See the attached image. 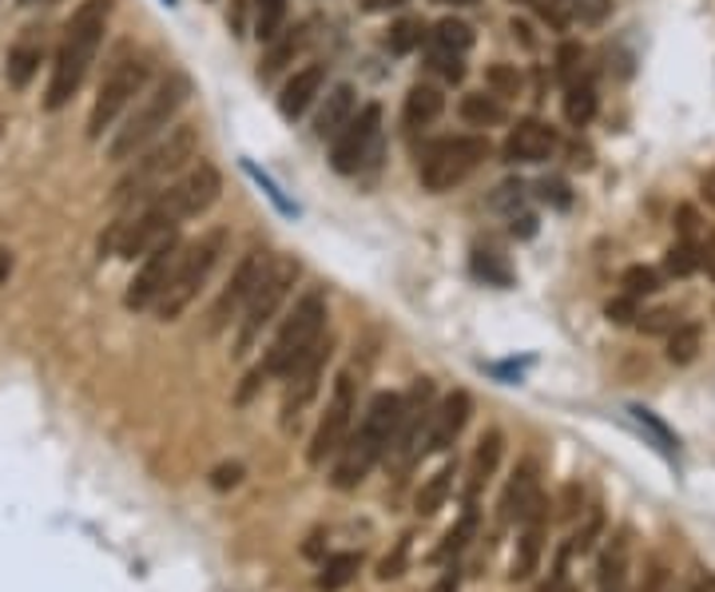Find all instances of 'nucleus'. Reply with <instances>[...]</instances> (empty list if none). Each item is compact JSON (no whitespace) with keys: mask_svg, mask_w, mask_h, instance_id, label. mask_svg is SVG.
<instances>
[{"mask_svg":"<svg viewBox=\"0 0 715 592\" xmlns=\"http://www.w3.org/2000/svg\"><path fill=\"white\" fill-rule=\"evenodd\" d=\"M108 16H112V0H83L72 12V21L64 24L60 48H56L53 76H48V92H44V108L60 112L76 92H80L83 76L92 68L100 41L108 32Z\"/></svg>","mask_w":715,"mask_h":592,"instance_id":"obj_1","label":"nucleus"},{"mask_svg":"<svg viewBox=\"0 0 715 592\" xmlns=\"http://www.w3.org/2000/svg\"><path fill=\"white\" fill-rule=\"evenodd\" d=\"M398 422H402V394H390V390L373 394L358 429L346 437V446L334 458V473H331L334 489L350 493V489H358L370 478L378 461L390 458V446H394L398 437Z\"/></svg>","mask_w":715,"mask_h":592,"instance_id":"obj_2","label":"nucleus"},{"mask_svg":"<svg viewBox=\"0 0 715 592\" xmlns=\"http://www.w3.org/2000/svg\"><path fill=\"white\" fill-rule=\"evenodd\" d=\"M187 96H191V80L183 72L164 76L152 92H144L127 108L124 124L115 127L112 139H108V159L112 164H132L144 147H152L167 127L176 124V115L183 112Z\"/></svg>","mask_w":715,"mask_h":592,"instance_id":"obj_3","label":"nucleus"},{"mask_svg":"<svg viewBox=\"0 0 715 592\" xmlns=\"http://www.w3.org/2000/svg\"><path fill=\"white\" fill-rule=\"evenodd\" d=\"M199 156V127L195 124H171L156 144L144 147L139 156L132 159V171H127L120 183H115V203L120 208H135L152 199L156 191L167 188V179L183 176L191 159Z\"/></svg>","mask_w":715,"mask_h":592,"instance_id":"obj_4","label":"nucleus"},{"mask_svg":"<svg viewBox=\"0 0 715 592\" xmlns=\"http://www.w3.org/2000/svg\"><path fill=\"white\" fill-rule=\"evenodd\" d=\"M326 319H331V306H326V294L319 287L302 291L299 302L291 306V314L282 319L279 334L270 338L267 354H262V375L267 378H287L294 366L306 358V354L319 346V338L326 334Z\"/></svg>","mask_w":715,"mask_h":592,"instance_id":"obj_5","label":"nucleus"},{"mask_svg":"<svg viewBox=\"0 0 715 592\" xmlns=\"http://www.w3.org/2000/svg\"><path fill=\"white\" fill-rule=\"evenodd\" d=\"M299 279H302L299 259H291V255H275V259H267V270H262L259 287H255L250 302L243 306V314H238L235 358H247V354L255 350V343L262 338V331H267V326L279 319L282 306H287V299H291L294 282H299Z\"/></svg>","mask_w":715,"mask_h":592,"instance_id":"obj_6","label":"nucleus"},{"mask_svg":"<svg viewBox=\"0 0 715 592\" xmlns=\"http://www.w3.org/2000/svg\"><path fill=\"white\" fill-rule=\"evenodd\" d=\"M223 250H227V231L223 227L208 231L203 239L183 247V255H179V263H176V275H171V282H167L164 299L156 302V314L164 319V323L179 319V314L199 299V291H203L211 279V270H215L219 259H223Z\"/></svg>","mask_w":715,"mask_h":592,"instance_id":"obj_7","label":"nucleus"},{"mask_svg":"<svg viewBox=\"0 0 715 592\" xmlns=\"http://www.w3.org/2000/svg\"><path fill=\"white\" fill-rule=\"evenodd\" d=\"M489 139L485 135H442L434 144H425L422 159H417V176H422L425 191H449L457 183H466L477 167L489 159Z\"/></svg>","mask_w":715,"mask_h":592,"instance_id":"obj_8","label":"nucleus"},{"mask_svg":"<svg viewBox=\"0 0 715 592\" xmlns=\"http://www.w3.org/2000/svg\"><path fill=\"white\" fill-rule=\"evenodd\" d=\"M147 80H152V68H147L144 56L115 64L108 80L100 83V92H96L92 112H88V139H100L104 132H112L115 120H124L127 108L147 92Z\"/></svg>","mask_w":715,"mask_h":592,"instance_id":"obj_9","label":"nucleus"},{"mask_svg":"<svg viewBox=\"0 0 715 592\" xmlns=\"http://www.w3.org/2000/svg\"><path fill=\"white\" fill-rule=\"evenodd\" d=\"M354 414H358V382H354V375H338L331 402L322 410L319 429H314V437H311V449H306V466L322 469L331 458H338V449H343L346 437H350Z\"/></svg>","mask_w":715,"mask_h":592,"instance_id":"obj_10","label":"nucleus"},{"mask_svg":"<svg viewBox=\"0 0 715 592\" xmlns=\"http://www.w3.org/2000/svg\"><path fill=\"white\" fill-rule=\"evenodd\" d=\"M179 255H183V243H179L176 231L164 235L156 247L147 250L139 270H135V279L127 282V294H124L127 311H156V302L164 299L167 282H171V275H176Z\"/></svg>","mask_w":715,"mask_h":592,"instance_id":"obj_11","label":"nucleus"},{"mask_svg":"<svg viewBox=\"0 0 715 592\" xmlns=\"http://www.w3.org/2000/svg\"><path fill=\"white\" fill-rule=\"evenodd\" d=\"M382 135V104H362L331 139V167L338 176H358Z\"/></svg>","mask_w":715,"mask_h":592,"instance_id":"obj_12","label":"nucleus"},{"mask_svg":"<svg viewBox=\"0 0 715 592\" xmlns=\"http://www.w3.org/2000/svg\"><path fill=\"white\" fill-rule=\"evenodd\" d=\"M334 358V338H319V346H314L306 358H302L299 366H294L291 375H287V390H282V410H279V422L282 429L291 434V429H299L302 414L311 410V402L319 398L322 390V375H326V366H331Z\"/></svg>","mask_w":715,"mask_h":592,"instance_id":"obj_13","label":"nucleus"},{"mask_svg":"<svg viewBox=\"0 0 715 592\" xmlns=\"http://www.w3.org/2000/svg\"><path fill=\"white\" fill-rule=\"evenodd\" d=\"M429 417H434V382L422 378L402 398V422H398V437L390 446V458H394L398 469H410L414 461H422V442L425 429H429Z\"/></svg>","mask_w":715,"mask_h":592,"instance_id":"obj_14","label":"nucleus"},{"mask_svg":"<svg viewBox=\"0 0 715 592\" xmlns=\"http://www.w3.org/2000/svg\"><path fill=\"white\" fill-rule=\"evenodd\" d=\"M262 270H267V255H262V250H247V255L238 259V267L231 270L227 287H223V291H219V299L211 302V314H208V331L211 334H223L231 323H238L243 306H247L250 294H255V287H259Z\"/></svg>","mask_w":715,"mask_h":592,"instance_id":"obj_15","label":"nucleus"},{"mask_svg":"<svg viewBox=\"0 0 715 592\" xmlns=\"http://www.w3.org/2000/svg\"><path fill=\"white\" fill-rule=\"evenodd\" d=\"M164 191L171 196V203H176L179 219H195V215H203V211L215 208L219 191H223V176L215 171V164L199 159L195 167H187L183 176H179L176 183H167Z\"/></svg>","mask_w":715,"mask_h":592,"instance_id":"obj_16","label":"nucleus"},{"mask_svg":"<svg viewBox=\"0 0 715 592\" xmlns=\"http://www.w3.org/2000/svg\"><path fill=\"white\" fill-rule=\"evenodd\" d=\"M560 135L557 127H549L545 120H517L509 127L505 144H501V159L505 164H545V159L557 156Z\"/></svg>","mask_w":715,"mask_h":592,"instance_id":"obj_17","label":"nucleus"},{"mask_svg":"<svg viewBox=\"0 0 715 592\" xmlns=\"http://www.w3.org/2000/svg\"><path fill=\"white\" fill-rule=\"evenodd\" d=\"M469 414H473V402H469L466 390H454L446 402L434 405V417H429V429H425V442H422V458L454 446L457 437H461V429H466Z\"/></svg>","mask_w":715,"mask_h":592,"instance_id":"obj_18","label":"nucleus"},{"mask_svg":"<svg viewBox=\"0 0 715 592\" xmlns=\"http://www.w3.org/2000/svg\"><path fill=\"white\" fill-rule=\"evenodd\" d=\"M545 533H549V501L540 498L525 517H521V540H517V557H513V581H529L540 565V552H545Z\"/></svg>","mask_w":715,"mask_h":592,"instance_id":"obj_19","label":"nucleus"},{"mask_svg":"<svg viewBox=\"0 0 715 592\" xmlns=\"http://www.w3.org/2000/svg\"><path fill=\"white\" fill-rule=\"evenodd\" d=\"M545 498L540 493V478H537V461H521L513 469V478L505 481V493H501V525H521V517Z\"/></svg>","mask_w":715,"mask_h":592,"instance_id":"obj_20","label":"nucleus"},{"mask_svg":"<svg viewBox=\"0 0 715 592\" xmlns=\"http://www.w3.org/2000/svg\"><path fill=\"white\" fill-rule=\"evenodd\" d=\"M322 88H326V68H322V64H306V68H299L291 80L282 83V92H279L282 120H299V115L322 96Z\"/></svg>","mask_w":715,"mask_h":592,"instance_id":"obj_21","label":"nucleus"},{"mask_svg":"<svg viewBox=\"0 0 715 592\" xmlns=\"http://www.w3.org/2000/svg\"><path fill=\"white\" fill-rule=\"evenodd\" d=\"M501 454H505V437H501V429H489V434H481V442H477L473 458H469V469H466V501H473V505H477L481 489H485L489 478L498 473Z\"/></svg>","mask_w":715,"mask_h":592,"instance_id":"obj_22","label":"nucleus"},{"mask_svg":"<svg viewBox=\"0 0 715 592\" xmlns=\"http://www.w3.org/2000/svg\"><path fill=\"white\" fill-rule=\"evenodd\" d=\"M354 112H358V96H354V88L350 83H334L331 92L322 96L319 112H314V135H319V139H334Z\"/></svg>","mask_w":715,"mask_h":592,"instance_id":"obj_23","label":"nucleus"},{"mask_svg":"<svg viewBox=\"0 0 715 592\" xmlns=\"http://www.w3.org/2000/svg\"><path fill=\"white\" fill-rule=\"evenodd\" d=\"M596 592H628V533L608 537L596 565Z\"/></svg>","mask_w":715,"mask_h":592,"instance_id":"obj_24","label":"nucleus"},{"mask_svg":"<svg viewBox=\"0 0 715 592\" xmlns=\"http://www.w3.org/2000/svg\"><path fill=\"white\" fill-rule=\"evenodd\" d=\"M36 29H29V36L12 44L9 53V64H4V76H9V88H29L32 76L41 72V60H44V36H32Z\"/></svg>","mask_w":715,"mask_h":592,"instance_id":"obj_25","label":"nucleus"},{"mask_svg":"<svg viewBox=\"0 0 715 592\" xmlns=\"http://www.w3.org/2000/svg\"><path fill=\"white\" fill-rule=\"evenodd\" d=\"M446 112V96H442V88H434V83H414L410 92H405V108H402V120L405 127H429L437 120V115Z\"/></svg>","mask_w":715,"mask_h":592,"instance_id":"obj_26","label":"nucleus"},{"mask_svg":"<svg viewBox=\"0 0 715 592\" xmlns=\"http://www.w3.org/2000/svg\"><path fill=\"white\" fill-rule=\"evenodd\" d=\"M306 44V29H282L275 41L267 44V53H262V64H259V80L270 83L275 76L287 68V64L299 56V48Z\"/></svg>","mask_w":715,"mask_h":592,"instance_id":"obj_27","label":"nucleus"},{"mask_svg":"<svg viewBox=\"0 0 715 592\" xmlns=\"http://www.w3.org/2000/svg\"><path fill=\"white\" fill-rule=\"evenodd\" d=\"M477 525H481V513H477L473 501H466V513H461V521H457L454 529L442 537V545H437L434 552H429V561L434 565H449L457 557V552L469 549V540L477 537Z\"/></svg>","mask_w":715,"mask_h":592,"instance_id":"obj_28","label":"nucleus"},{"mask_svg":"<svg viewBox=\"0 0 715 592\" xmlns=\"http://www.w3.org/2000/svg\"><path fill=\"white\" fill-rule=\"evenodd\" d=\"M454 478H457V461H446V466L437 469L434 478H429L422 489H417V498H414L417 517H434V513L442 510V505H446L449 493H454Z\"/></svg>","mask_w":715,"mask_h":592,"instance_id":"obj_29","label":"nucleus"},{"mask_svg":"<svg viewBox=\"0 0 715 592\" xmlns=\"http://www.w3.org/2000/svg\"><path fill=\"white\" fill-rule=\"evenodd\" d=\"M425 41H429V53L466 56L469 48H473V29H469L466 21H454V16H446V21L434 24V32H429Z\"/></svg>","mask_w":715,"mask_h":592,"instance_id":"obj_30","label":"nucleus"},{"mask_svg":"<svg viewBox=\"0 0 715 592\" xmlns=\"http://www.w3.org/2000/svg\"><path fill=\"white\" fill-rule=\"evenodd\" d=\"M362 572V552H334L322 561V572H319V592H338L354 581Z\"/></svg>","mask_w":715,"mask_h":592,"instance_id":"obj_31","label":"nucleus"},{"mask_svg":"<svg viewBox=\"0 0 715 592\" xmlns=\"http://www.w3.org/2000/svg\"><path fill=\"white\" fill-rule=\"evenodd\" d=\"M461 120H466L469 127H498L501 120H505V104H501L493 92H469L461 96Z\"/></svg>","mask_w":715,"mask_h":592,"instance_id":"obj_32","label":"nucleus"},{"mask_svg":"<svg viewBox=\"0 0 715 592\" xmlns=\"http://www.w3.org/2000/svg\"><path fill=\"white\" fill-rule=\"evenodd\" d=\"M596 115V88H592V80H577L565 88V120H569L572 127H584Z\"/></svg>","mask_w":715,"mask_h":592,"instance_id":"obj_33","label":"nucleus"},{"mask_svg":"<svg viewBox=\"0 0 715 592\" xmlns=\"http://www.w3.org/2000/svg\"><path fill=\"white\" fill-rule=\"evenodd\" d=\"M700 343H704V331L695 323H680L672 334H668V362L672 366H688L700 354Z\"/></svg>","mask_w":715,"mask_h":592,"instance_id":"obj_34","label":"nucleus"},{"mask_svg":"<svg viewBox=\"0 0 715 592\" xmlns=\"http://www.w3.org/2000/svg\"><path fill=\"white\" fill-rule=\"evenodd\" d=\"M287 21V0H255V36L262 44H270L282 32Z\"/></svg>","mask_w":715,"mask_h":592,"instance_id":"obj_35","label":"nucleus"},{"mask_svg":"<svg viewBox=\"0 0 715 592\" xmlns=\"http://www.w3.org/2000/svg\"><path fill=\"white\" fill-rule=\"evenodd\" d=\"M700 267H704V255H700V247L688 239H680L668 255H663V270L675 275V279H688V275H695Z\"/></svg>","mask_w":715,"mask_h":592,"instance_id":"obj_36","label":"nucleus"},{"mask_svg":"<svg viewBox=\"0 0 715 592\" xmlns=\"http://www.w3.org/2000/svg\"><path fill=\"white\" fill-rule=\"evenodd\" d=\"M429 32H425V24L422 21H398L394 29H390V36H386V44H390V53H398V56H405V53H414L417 44L425 41Z\"/></svg>","mask_w":715,"mask_h":592,"instance_id":"obj_37","label":"nucleus"},{"mask_svg":"<svg viewBox=\"0 0 715 592\" xmlns=\"http://www.w3.org/2000/svg\"><path fill=\"white\" fill-rule=\"evenodd\" d=\"M621 287H624V294H628V299L640 302V299H648V294L660 291V275H656L652 267H628V270H624Z\"/></svg>","mask_w":715,"mask_h":592,"instance_id":"obj_38","label":"nucleus"},{"mask_svg":"<svg viewBox=\"0 0 715 592\" xmlns=\"http://www.w3.org/2000/svg\"><path fill=\"white\" fill-rule=\"evenodd\" d=\"M485 83L498 100H509V96L521 92V72L513 68V64H493V68L485 72Z\"/></svg>","mask_w":715,"mask_h":592,"instance_id":"obj_39","label":"nucleus"},{"mask_svg":"<svg viewBox=\"0 0 715 592\" xmlns=\"http://www.w3.org/2000/svg\"><path fill=\"white\" fill-rule=\"evenodd\" d=\"M581 64H584V48H581V44H577V41H565V44H560V53H557V76H560V83H565V88L581 80Z\"/></svg>","mask_w":715,"mask_h":592,"instance_id":"obj_40","label":"nucleus"},{"mask_svg":"<svg viewBox=\"0 0 715 592\" xmlns=\"http://www.w3.org/2000/svg\"><path fill=\"white\" fill-rule=\"evenodd\" d=\"M601 529H604V517H601L596 510H592L589 521H584L581 529L572 533V540L565 545V552H569V557H572V552H589V549H592V540L601 537Z\"/></svg>","mask_w":715,"mask_h":592,"instance_id":"obj_41","label":"nucleus"},{"mask_svg":"<svg viewBox=\"0 0 715 592\" xmlns=\"http://www.w3.org/2000/svg\"><path fill=\"white\" fill-rule=\"evenodd\" d=\"M429 72H437L446 83H461L466 80V60L449 53H429Z\"/></svg>","mask_w":715,"mask_h":592,"instance_id":"obj_42","label":"nucleus"},{"mask_svg":"<svg viewBox=\"0 0 715 592\" xmlns=\"http://www.w3.org/2000/svg\"><path fill=\"white\" fill-rule=\"evenodd\" d=\"M405 557H410V537H402V540H398L394 557H386V561L378 565V581H394V577H402V569H405Z\"/></svg>","mask_w":715,"mask_h":592,"instance_id":"obj_43","label":"nucleus"},{"mask_svg":"<svg viewBox=\"0 0 715 592\" xmlns=\"http://www.w3.org/2000/svg\"><path fill=\"white\" fill-rule=\"evenodd\" d=\"M636 326H640L644 334H660V331L672 334L675 326H680V319H675L672 311H648V314H640V323Z\"/></svg>","mask_w":715,"mask_h":592,"instance_id":"obj_44","label":"nucleus"},{"mask_svg":"<svg viewBox=\"0 0 715 592\" xmlns=\"http://www.w3.org/2000/svg\"><path fill=\"white\" fill-rule=\"evenodd\" d=\"M612 319L616 326H628V323H636L640 319V311H636V299H628V294H621V299H612L608 302V311H604Z\"/></svg>","mask_w":715,"mask_h":592,"instance_id":"obj_45","label":"nucleus"},{"mask_svg":"<svg viewBox=\"0 0 715 592\" xmlns=\"http://www.w3.org/2000/svg\"><path fill=\"white\" fill-rule=\"evenodd\" d=\"M521 199H525V188H521V183H501V188L493 191V208H509L517 215Z\"/></svg>","mask_w":715,"mask_h":592,"instance_id":"obj_46","label":"nucleus"},{"mask_svg":"<svg viewBox=\"0 0 715 592\" xmlns=\"http://www.w3.org/2000/svg\"><path fill=\"white\" fill-rule=\"evenodd\" d=\"M540 199H545V203H557V208H569L572 203L569 188H565L560 179H540Z\"/></svg>","mask_w":715,"mask_h":592,"instance_id":"obj_47","label":"nucleus"},{"mask_svg":"<svg viewBox=\"0 0 715 592\" xmlns=\"http://www.w3.org/2000/svg\"><path fill=\"white\" fill-rule=\"evenodd\" d=\"M461 577H466V572H461V565L449 561L446 572H442V577L429 584V592H461Z\"/></svg>","mask_w":715,"mask_h":592,"instance_id":"obj_48","label":"nucleus"},{"mask_svg":"<svg viewBox=\"0 0 715 592\" xmlns=\"http://www.w3.org/2000/svg\"><path fill=\"white\" fill-rule=\"evenodd\" d=\"M473 267H477V275H485V279L501 282V287H505V282H509V270H505V267H498V259H493V255H485V259L477 255Z\"/></svg>","mask_w":715,"mask_h":592,"instance_id":"obj_49","label":"nucleus"},{"mask_svg":"<svg viewBox=\"0 0 715 592\" xmlns=\"http://www.w3.org/2000/svg\"><path fill=\"white\" fill-rule=\"evenodd\" d=\"M238 478H243V466H223V469H215V489H227V485H238Z\"/></svg>","mask_w":715,"mask_h":592,"instance_id":"obj_50","label":"nucleus"},{"mask_svg":"<svg viewBox=\"0 0 715 592\" xmlns=\"http://www.w3.org/2000/svg\"><path fill=\"white\" fill-rule=\"evenodd\" d=\"M675 219H680V235L692 243V235H695V211L692 208H680V211H675Z\"/></svg>","mask_w":715,"mask_h":592,"instance_id":"obj_51","label":"nucleus"},{"mask_svg":"<svg viewBox=\"0 0 715 592\" xmlns=\"http://www.w3.org/2000/svg\"><path fill=\"white\" fill-rule=\"evenodd\" d=\"M533 231H537V219H533V215H521V219L513 215V235H521V239H529Z\"/></svg>","mask_w":715,"mask_h":592,"instance_id":"obj_52","label":"nucleus"},{"mask_svg":"<svg viewBox=\"0 0 715 592\" xmlns=\"http://www.w3.org/2000/svg\"><path fill=\"white\" fill-rule=\"evenodd\" d=\"M405 0H362L366 12H390V9H402Z\"/></svg>","mask_w":715,"mask_h":592,"instance_id":"obj_53","label":"nucleus"},{"mask_svg":"<svg viewBox=\"0 0 715 592\" xmlns=\"http://www.w3.org/2000/svg\"><path fill=\"white\" fill-rule=\"evenodd\" d=\"M9 275H12V250L0 247V282H9Z\"/></svg>","mask_w":715,"mask_h":592,"instance_id":"obj_54","label":"nucleus"},{"mask_svg":"<svg viewBox=\"0 0 715 592\" xmlns=\"http://www.w3.org/2000/svg\"><path fill=\"white\" fill-rule=\"evenodd\" d=\"M692 592H715V577L707 572V577H700V581L692 584Z\"/></svg>","mask_w":715,"mask_h":592,"instance_id":"obj_55","label":"nucleus"},{"mask_svg":"<svg viewBox=\"0 0 715 592\" xmlns=\"http://www.w3.org/2000/svg\"><path fill=\"white\" fill-rule=\"evenodd\" d=\"M704 196H707V203H712V208H715V171L704 179Z\"/></svg>","mask_w":715,"mask_h":592,"instance_id":"obj_56","label":"nucleus"},{"mask_svg":"<svg viewBox=\"0 0 715 592\" xmlns=\"http://www.w3.org/2000/svg\"><path fill=\"white\" fill-rule=\"evenodd\" d=\"M442 4H477V0H442Z\"/></svg>","mask_w":715,"mask_h":592,"instance_id":"obj_57","label":"nucleus"},{"mask_svg":"<svg viewBox=\"0 0 715 592\" xmlns=\"http://www.w3.org/2000/svg\"><path fill=\"white\" fill-rule=\"evenodd\" d=\"M552 592H577V589H572V584H557Z\"/></svg>","mask_w":715,"mask_h":592,"instance_id":"obj_58","label":"nucleus"},{"mask_svg":"<svg viewBox=\"0 0 715 592\" xmlns=\"http://www.w3.org/2000/svg\"><path fill=\"white\" fill-rule=\"evenodd\" d=\"M704 263H707V267H712V275H715V250H712V255H707Z\"/></svg>","mask_w":715,"mask_h":592,"instance_id":"obj_59","label":"nucleus"},{"mask_svg":"<svg viewBox=\"0 0 715 592\" xmlns=\"http://www.w3.org/2000/svg\"><path fill=\"white\" fill-rule=\"evenodd\" d=\"M21 4H48V0H21Z\"/></svg>","mask_w":715,"mask_h":592,"instance_id":"obj_60","label":"nucleus"},{"mask_svg":"<svg viewBox=\"0 0 715 592\" xmlns=\"http://www.w3.org/2000/svg\"><path fill=\"white\" fill-rule=\"evenodd\" d=\"M513 4H533V0H513Z\"/></svg>","mask_w":715,"mask_h":592,"instance_id":"obj_61","label":"nucleus"}]
</instances>
